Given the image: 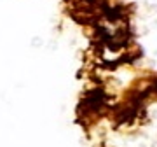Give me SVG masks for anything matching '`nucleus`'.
Masks as SVG:
<instances>
[]
</instances>
